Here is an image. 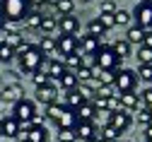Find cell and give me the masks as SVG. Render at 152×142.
Listing matches in <instances>:
<instances>
[{
  "mask_svg": "<svg viewBox=\"0 0 152 142\" xmlns=\"http://www.w3.org/2000/svg\"><path fill=\"white\" fill-rule=\"evenodd\" d=\"M97 118L102 120V128L111 125V111H97Z\"/></svg>",
  "mask_w": 152,
  "mask_h": 142,
  "instance_id": "obj_44",
  "label": "cell"
},
{
  "mask_svg": "<svg viewBox=\"0 0 152 142\" xmlns=\"http://www.w3.org/2000/svg\"><path fill=\"white\" fill-rule=\"evenodd\" d=\"M0 101H3V92H0Z\"/></svg>",
  "mask_w": 152,
  "mask_h": 142,
  "instance_id": "obj_53",
  "label": "cell"
},
{
  "mask_svg": "<svg viewBox=\"0 0 152 142\" xmlns=\"http://www.w3.org/2000/svg\"><path fill=\"white\" fill-rule=\"evenodd\" d=\"M72 7H75V0H61V3L56 5V12L61 17H65V15H72Z\"/></svg>",
  "mask_w": 152,
  "mask_h": 142,
  "instance_id": "obj_32",
  "label": "cell"
},
{
  "mask_svg": "<svg viewBox=\"0 0 152 142\" xmlns=\"http://www.w3.org/2000/svg\"><path fill=\"white\" fill-rule=\"evenodd\" d=\"M135 75H138V79H142V82H152V65H138Z\"/></svg>",
  "mask_w": 152,
  "mask_h": 142,
  "instance_id": "obj_36",
  "label": "cell"
},
{
  "mask_svg": "<svg viewBox=\"0 0 152 142\" xmlns=\"http://www.w3.org/2000/svg\"><path fill=\"white\" fill-rule=\"evenodd\" d=\"M130 15H133V19H135V27H140L142 31L152 29V5L150 3H142V0H140V3L133 7Z\"/></svg>",
  "mask_w": 152,
  "mask_h": 142,
  "instance_id": "obj_6",
  "label": "cell"
},
{
  "mask_svg": "<svg viewBox=\"0 0 152 142\" xmlns=\"http://www.w3.org/2000/svg\"><path fill=\"white\" fill-rule=\"evenodd\" d=\"M39 48H41V53L48 58V55H53L56 51H58V46H56V39L53 36H44L41 39V44H39Z\"/></svg>",
  "mask_w": 152,
  "mask_h": 142,
  "instance_id": "obj_26",
  "label": "cell"
},
{
  "mask_svg": "<svg viewBox=\"0 0 152 142\" xmlns=\"http://www.w3.org/2000/svg\"><path fill=\"white\" fill-rule=\"evenodd\" d=\"M20 130H22V125L17 123L15 116H5L3 120H0V135H3V137H17Z\"/></svg>",
  "mask_w": 152,
  "mask_h": 142,
  "instance_id": "obj_16",
  "label": "cell"
},
{
  "mask_svg": "<svg viewBox=\"0 0 152 142\" xmlns=\"http://www.w3.org/2000/svg\"><path fill=\"white\" fill-rule=\"evenodd\" d=\"M24 99V87L22 84H7L3 89V101H12V104H17V101Z\"/></svg>",
  "mask_w": 152,
  "mask_h": 142,
  "instance_id": "obj_18",
  "label": "cell"
},
{
  "mask_svg": "<svg viewBox=\"0 0 152 142\" xmlns=\"http://www.w3.org/2000/svg\"><path fill=\"white\" fill-rule=\"evenodd\" d=\"M150 125H152V120H150Z\"/></svg>",
  "mask_w": 152,
  "mask_h": 142,
  "instance_id": "obj_55",
  "label": "cell"
},
{
  "mask_svg": "<svg viewBox=\"0 0 152 142\" xmlns=\"http://www.w3.org/2000/svg\"><path fill=\"white\" fill-rule=\"evenodd\" d=\"M130 19H133V15H130L128 10H118L116 15H113V22H116V27H128Z\"/></svg>",
  "mask_w": 152,
  "mask_h": 142,
  "instance_id": "obj_30",
  "label": "cell"
},
{
  "mask_svg": "<svg viewBox=\"0 0 152 142\" xmlns=\"http://www.w3.org/2000/svg\"><path fill=\"white\" fill-rule=\"evenodd\" d=\"M41 19H44V15H41V12L31 10V12L24 17V24H27L29 29H41Z\"/></svg>",
  "mask_w": 152,
  "mask_h": 142,
  "instance_id": "obj_27",
  "label": "cell"
},
{
  "mask_svg": "<svg viewBox=\"0 0 152 142\" xmlns=\"http://www.w3.org/2000/svg\"><path fill=\"white\" fill-rule=\"evenodd\" d=\"M142 39H145V31L140 29V27H128V31H126V41L130 44V46H142Z\"/></svg>",
  "mask_w": 152,
  "mask_h": 142,
  "instance_id": "obj_19",
  "label": "cell"
},
{
  "mask_svg": "<svg viewBox=\"0 0 152 142\" xmlns=\"http://www.w3.org/2000/svg\"><path fill=\"white\" fill-rule=\"evenodd\" d=\"M99 19V22H102V27L109 31V29H113V27H116V22H113V15H99L97 17Z\"/></svg>",
  "mask_w": 152,
  "mask_h": 142,
  "instance_id": "obj_42",
  "label": "cell"
},
{
  "mask_svg": "<svg viewBox=\"0 0 152 142\" xmlns=\"http://www.w3.org/2000/svg\"><path fill=\"white\" fill-rule=\"evenodd\" d=\"M116 12H118V7H116V3H113V0H104V3H102L99 15H116Z\"/></svg>",
  "mask_w": 152,
  "mask_h": 142,
  "instance_id": "obj_41",
  "label": "cell"
},
{
  "mask_svg": "<svg viewBox=\"0 0 152 142\" xmlns=\"http://www.w3.org/2000/svg\"><path fill=\"white\" fill-rule=\"evenodd\" d=\"M36 99H39L41 104H46V106H53V104H58V89H56L53 84L39 87L36 89Z\"/></svg>",
  "mask_w": 152,
  "mask_h": 142,
  "instance_id": "obj_15",
  "label": "cell"
},
{
  "mask_svg": "<svg viewBox=\"0 0 152 142\" xmlns=\"http://www.w3.org/2000/svg\"><path fill=\"white\" fill-rule=\"evenodd\" d=\"M135 58L140 60V65H152V51H150V48H145V46H140V48H138Z\"/></svg>",
  "mask_w": 152,
  "mask_h": 142,
  "instance_id": "obj_35",
  "label": "cell"
},
{
  "mask_svg": "<svg viewBox=\"0 0 152 142\" xmlns=\"http://www.w3.org/2000/svg\"><path fill=\"white\" fill-rule=\"evenodd\" d=\"M150 142H152V140H150Z\"/></svg>",
  "mask_w": 152,
  "mask_h": 142,
  "instance_id": "obj_56",
  "label": "cell"
},
{
  "mask_svg": "<svg viewBox=\"0 0 152 142\" xmlns=\"http://www.w3.org/2000/svg\"><path fill=\"white\" fill-rule=\"evenodd\" d=\"M104 31H106V29L102 27V22H99L97 17H94L92 22L87 24V34H92V36H97V39H102V36H104Z\"/></svg>",
  "mask_w": 152,
  "mask_h": 142,
  "instance_id": "obj_29",
  "label": "cell"
},
{
  "mask_svg": "<svg viewBox=\"0 0 152 142\" xmlns=\"http://www.w3.org/2000/svg\"><path fill=\"white\" fill-rule=\"evenodd\" d=\"M142 46L152 51V29H150V31H145V39H142Z\"/></svg>",
  "mask_w": 152,
  "mask_h": 142,
  "instance_id": "obj_45",
  "label": "cell"
},
{
  "mask_svg": "<svg viewBox=\"0 0 152 142\" xmlns=\"http://www.w3.org/2000/svg\"><path fill=\"white\" fill-rule=\"evenodd\" d=\"M56 29H58V17H44L41 19V31L44 34H51Z\"/></svg>",
  "mask_w": 152,
  "mask_h": 142,
  "instance_id": "obj_31",
  "label": "cell"
},
{
  "mask_svg": "<svg viewBox=\"0 0 152 142\" xmlns=\"http://www.w3.org/2000/svg\"><path fill=\"white\" fill-rule=\"evenodd\" d=\"M63 63H65V70H75V72H77L80 68H82V53L77 51V53H70V55H65L63 58Z\"/></svg>",
  "mask_w": 152,
  "mask_h": 142,
  "instance_id": "obj_25",
  "label": "cell"
},
{
  "mask_svg": "<svg viewBox=\"0 0 152 142\" xmlns=\"http://www.w3.org/2000/svg\"><path fill=\"white\" fill-rule=\"evenodd\" d=\"M118 63H121V58L113 53V48L111 46H102L97 51V55H94V65L92 68H99L102 72H116Z\"/></svg>",
  "mask_w": 152,
  "mask_h": 142,
  "instance_id": "obj_4",
  "label": "cell"
},
{
  "mask_svg": "<svg viewBox=\"0 0 152 142\" xmlns=\"http://www.w3.org/2000/svg\"><path fill=\"white\" fill-rule=\"evenodd\" d=\"M133 125V118H130V113L128 111H116V113H111V128L113 130H118V133H126L128 128Z\"/></svg>",
  "mask_w": 152,
  "mask_h": 142,
  "instance_id": "obj_12",
  "label": "cell"
},
{
  "mask_svg": "<svg viewBox=\"0 0 152 142\" xmlns=\"http://www.w3.org/2000/svg\"><path fill=\"white\" fill-rule=\"evenodd\" d=\"M58 3H61V0H46V5H51V7H56Z\"/></svg>",
  "mask_w": 152,
  "mask_h": 142,
  "instance_id": "obj_48",
  "label": "cell"
},
{
  "mask_svg": "<svg viewBox=\"0 0 152 142\" xmlns=\"http://www.w3.org/2000/svg\"><path fill=\"white\" fill-rule=\"evenodd\" d=\"M80 3H89V0H80Z\"/></svg>",
  "mask_w": 152,
  "mask_h": 142,
  "instance_id": "obj_52",
  "label": "cell"
},
{
  "mask_svg": "<svg viewBox=\"0 0 152 142\" xmlns=\"http://www.w3.org/2000/svg\"><path fill=\"white\" fill-rule=\"evenodd\" d=\"M15 58H17V63H20V70H22V72H29V75L39 72V70L46 72V63H48V58L41 53L39 46H34V44H24V48L17 51Z\"/></svg>",
  "mask_w": 152,
  "mask_h": 142,
  "instance_id": "obj_1",
  "label": "cell"
},
{
  "mask_svg": "<svg viewBox=\"0 0 152 142\" xmlns=\"http://www.w3.org/2000/svg\"><path fill=\"white\" fill-rule=\"evenodd\" d=\"M77 92L82 94V99H85V101H94V87H92L89 82H87V84H80V87H77Z\"/></svg>",
  "mask_w": 152,
  "mask_h": 142,
  "instance_id": "obj_40",
  "label": "cell"
},
{
  "mask_svg": "<svg viewBox=\"0 0 152 142\" xmlns=\"http://www.w3.org/2000/svg\"><path fill=\"white\" fill-rule=\"evenodd\" d=\"M111 48H113V53H116L121 60H123V58H128V55H133V46L126 41V39H118V41H113V44H111Z\"/></svg>",
  "mask_w": 152,
  "mask_h": 142,
  "instance_id": "obj_21",
  "label": "cell"
},
{
  "mask_svg": "<svg viewBox=\"0 0 152 142\" xmlns=\"http://www.w3.org/2000/svg\"><path fill=\"white\" fill-rule=\"evenodd\" d=\"M77 41H80V53H85V55H97V51L102 48V39L92 36V34L77 39Z\"/></svg>",
  "mask_w": 152,
  "mask_h": 142,
  "instance_id": "obj_14",
  "label": "cell"
},
{
  "mask_svg": "<svg viewBox=\"0 0 152 142\" xmlns=\"http://www.w3.org/2000/svg\"><path fill=\"white\" fill-rule=\"evenodd\" d=\"M75 116H77V120H94V118H97V111H94L92 101H85V104L75 111Z\"/></svg>",
  "mask_w": 152,
  "mask_h": 142,
  "instance_id": "obj_24",
  "label": "cell"
},
{
  "mask_svg": "<svg viewBox=\"0 0 152 142\" xmlns=\"http://www.w3.org/2000/svg\"><path fill=\"white\" fill-rule=\"evenodd\" d=\"M89 142H104V140H102V135H99V133H97V135H94V137H92V140H89Z\"/></svg>",
  "mask_w": 152,
  "mask_h": 142,
  "instance_id": "obj_47",
  "label": "cell"
},
{
  "mask_svg": "<svg viewBox=\"0 0 152 142\" xmlns=\"http://www.w3.org/2000/svg\"><path fill=\"white\" fill-rule=\"evenodd\" d=\"M58 29L63 36H75L80 31V19L75 15H65V17H58Z\"/></svg>",
  "mask_w": 152,
  "mask_h": 142,
  "instance_id": "obj_9",
  "label": "cell"
},
{
  "mask_svg": "<svg viewBox=\"0 0 152 142\" xmlns=\"http://www.w3.org/2000/svg\"><path fill=\"white\" fill-rule=\"evenodd\" d=\"M104 142H111V140H104Z\"/></svg>",
  "mask_w": 152,
  "mask_h": 142,
  "instance_id": "obj_54",
  "label": "cell"
},
{
  "mask_svg": "<svg viewBox=\"0 0 152 142\" xmlns=\"http://www.w3.org/2000/svg\"><path fill=\"white\" fill-rule=\"evenodd\" d=\"M82 104H85V99H82V94H80L77 89H72V92H65V106H68V109L77 111Z\"/></svg>",
  "mask_w": 152,
  "mask_h": 142,
  "instance_id": "obj_23",
  "label": "cell"
},
{
  "mask_svg": "<svg viewBox=\"0 0 152 142\" xmlns=\"http://www.w3.org/2000/svg\"><path fill=\"white\" fill-rule=\"evenodd\" d=\"M113 87L118 89V94L135 92V87H138V75H135V70H130V68L116 70V72H113Z\"/></svg>",
  "mask_w": 152,
  "mask_h": 142,
  "instance_id": "obj_5",
  "label": "cell"
},
{
  "mask_svg": "<svg viewBox=\"0 0 152 142\" xmlns=\"http://www.w3.org/2000/svg\"><path fill=\"white\" fill-rule=\"evenodd\" d=\"M145 140H147V142L152 140V125H147V128H145Z\"/></svg>",
  "mask_w": 152,
  "mask_h": 142,
  "instance_id": "obj_46",
  "label": "cell"
},
{
  "mask_svg": "<svg viewBox=\"0 0 152 142\" xmlns=\"http://www.w3.org/2000/svg\"><path fill=\"white\" fill-rule=\"evenodd\" d=\"M102 140H111V142H118V137H121V133L118 130H113L111 125H106V128H102Z\"/></svg>",
  "mask_w": 152,
  "mask_h": 142,
  "instance_id": "obj_38",
  "label": "cell"
},
{
  "mask_svg": "<svg viewBox=\"0 0 152 142\" xmlns=\"http://www.w3.org/2000/svg\"><path fill=\"white\" fill-rule=\"evenodd\" d=\"M142 3H150V5H152V0H142Z\"/></svg>",
  "mask_w": 152,
  "mask_h": 142,
  "instance_id": "obj_51",
  "label": "cell"
},
{
  "mask_svg": "<svg viewBox=\"0 0 152 142\" xmlns=\"http://www.w3.org/2000/svg\"><path fill=\"white\" fill-rule=\"evenodd\" d=\"M118 99H121V109H123V111H140V109H145V106H142V99H140L138 92L118 94Z\"/></svg>",
  "mask_w": 152,
  "mask_h": 142,
  "instance_id": "obj_10",
  "label": "cell"
},
{
  "mask_svg": "<svg viewBox=\"0 0 152 142\" xmlns=\"http://www.w3.org/2000/svg\"><path fill=\"white\" fill-rule=\"evenodd\" d=\"M3 27H5V19H3V15H0V31H3Z\"/></svg>",
  "mask_w": 152,
  "mask_h": 142,
  "instance_id": "obj_49",
  "label": "cell"
},
{
  "mask_svg": "<svg viewBox=\"0 0 152 142\" xmlns=\"http://www.w3.org/2000/svg\"><path fill=\"white\" fill-rule=\"evenodd\" d=\"M56 46H58V53H63V58L70 55V53H77V51H80L77 36H63V34H61V39L56 41Z\"/></svg>",
  "mask_w": 152,
  "mask_h": 142,
  "instance_id": "obj_11",
  "label": "cell"
},
{
  "mask_svg": "<svg viewBox=\"0 0 152 142\" xmlns=\"http://www.w3.org/2000/svg\"><path fill=\"white\" fill-rule=\"evenodd\" d=\"M17 140L20 142H48V133L44 125H24L20 133H17Z\"/></svg>",
  "mask_w": 152,
  "mask_h": 142,
  "instance_id": "obj_8",
  "label": "cell"
},
{
  "mask_svg": "<svg viewBox=\"0 0 152 142\" xmlns=\"http://www.w3.org/2000/svg\"><path fill=\"white\" fill-rule=\"evenodd\" d=\"M75 75H77V82H80V84H87L89 79L94 77V70H92V68H87V65H82V68L75 72Z\"/></svg>",
  "mask_w": 152,
  "mask_h": 142,
  "instance_id": "obj_34",
  "label": "cell"
},
{
  "mask_svg": "<svg viewBox=\"0 0 152 142\" xmlns=\"http://www.w3.org/2000/svg\"><path fill=\"white\" fill-rule=\"evenodd\" d=\"M58 82H61V89H65V92H72V89H77V87H80L77 75L70 72V70H65V72H63V77L58 79Z\"/></svg>",
  "mask_w": 152,
  "mask_h": 142,
  "instance_id": "obj_20",
  "label": "cell"
},
{
  "mask_svg": "<svg viewBox=\"0 0 152 142\" xmlns=\"http://www.w3.org/2000/svg\"><path fill=\"white\" fill-rule=\"evenodd\" d=\"M41 3H46V0H31V5H41Z\"/></svg>",
  "mask_w": 152,
  "mask_h": 142,
  "instance_id": "obj_50",
  "label": "cell"
},
{
  "mask_svg": "<svg viewBox=\"0 0 152 142\" xmlns=\"http://www.w3.org/2000/svg\"><path fill=\"white\" fill-rule=\"evenodd\" d=\"M12 116L17 118V123H20V125H22V123L29 125V123H31V118L36 116V104H34L31 99H22V101H17Z\"/></svg>",
  "mask_w": 152,
  "mask_h": 142,
  "instance_id": "obj_7",
  "label": "cell"
},
{
  "mask_svg": "<svg viewBox=\"0 0 152 142\" xmlns=\"http://www.w3.org/2000/svg\"><path fill=\"white\" fill-rule=\"evenodd\" d=\"M94 96H99V99H111V96H116V94H113V87L99 84L97 89H94Z\"/></svg>",
  "mask_w": 152,
  "mask_h": 142,
  "instance_id": "obj_39",
  "label": "cell"
},
{
  "mask_svg": "<svg viewBox=\"0 0 152 142\" xmlns=\"http://www.w3.org/2000/svg\"><path fill=\"white\" fill-rule=\"evenodd\" d=\"M75 135H77V140H82V142H89L94 135H97L94 120H77V123H75Z\"/></svg>",
  "mask_w": 152,
  "mask_h": 142,
  "instance_id": "obj_13",
  "label": "cell"
},
{
  "mask_svg": "<svg viewBox=\"0 0 152 142\" xmlns=\"http://www.w3.org/2000/svg\"><path fill=\"white\" fill-rule=\"evenodd\" d=\"M15 55H17V51L12 46H7L5 41H0V63H10Z\"/></svg>",
  "mask_w": 152,
  "mask_h": 142,
  "instance_id": "obj_28",
  "label": "cell"
},
{
  "mask_svg": "<svg viewBox=\"0 0 152 142\" xmlns=\"http://www.w3.org/2000/svg\"><path fill=\"white\" fill-rule=\"evenodd\" d=\"M46 118L53 120V123L58 125V130H63V128H75V123H77V116H75V111L68 109L65 104H53V106H48Z\"/></svg>",
  "mask_w": 152,
  "mask_h": 142,
  "instance_id": "obj_3",
  "label": "cell"
},
{
  "mask_svg": "<svg viewBox=\"0 0 152 142\" xmlns=\"http://www.w3.org/2000/svg\"><path fill=\"white\" fill-rule=\"evenodd\" d=\"M31 12V0H0V15L5 22H24V17Z\"/></svg>",
  "mask_w": 152,
  "mask_h": 142,
  "instance_id": "obj_2",
  "label": "cell"
},
{
  "mask_svg": "<svg viewBox=\"0 0 152 142\" xmlns=\"http://www.w3.org/2000/svg\"><path fill=\"white\" fill-rule=\"evenodd\" d=\"M65 72V63L61 58H48V63H46V75L48 79H61Z\"/></svg>",
  "mask_w": 152,
  "mask_h": 142,
  "instance_id": "obj_17",
  "label": "cell"
},
{
  "mask_svg": "<svg viewBox=\"0 0 152 142\" xmlns=\"http://www.w3.org/2000/svg\"><path fill=\"white\" fill-rule=\"evenodd\" d=\"M31 82H34V87H36V89H39V87L51 84V79H48V75H46L44 70H39V72H34V75H31Z\"/></svg>",
  "mask_w": 152,
  "mask_h": 142,
  "instance_id": "obj_33",
  "label": "cell"
},
{
  "mask_svg": "<svg viewBox=\"0 0 152 142\" xmlns=\"http://www.w3.org/2000/svg\"><path fill=\"white\" fill-rule=\"evenodd\" d=\"M5 44L12 46L15 51H20L24 48V41H22V34L20 31H15V29H5Z\"/></svg>",
  "mask_w": 152,
  "mask_h": 142,
  "instance_id": "obj_22",
  "label": "cell"
},
{
  "mask_svg": "<svg viewBox=\"0 0 152 142\" xmlns=\"http://www.w3.org/2000/svg\"><path fill=\"white\" fill-rule=\"evenodd\" d=\"M77 135H75V128H63L58 130V142H75Z\"/></svg>",
  "mask_w": 152,
  "mask_h": 142,
  "instance_id": "obj_37",
  "label": "cell"
},
{
  "mask_svg": "<svg viewBox=\"0 0 152 142\" xmlns=\"http://www.w3.org/2000/svg\"><path fill=\"white\" fill-rule=\"evenodd\" d=\"M150 120H152V113H150L147 109H140V113H138V123H140L142 128H147Z\"/></svg>",
  "mask_w": 152,
  "mask_h": 142,
  "instance_id": "obj_43",
  "label": "cell"
}]
</instances>
